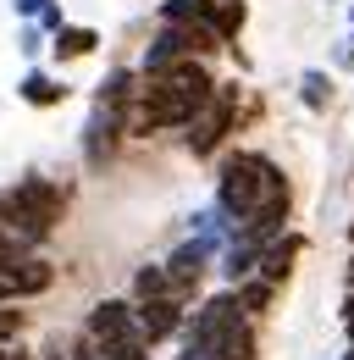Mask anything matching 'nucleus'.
<instances>
[{"mask_svg":"<svg viewBox=\"0 0 354 360\" xmlns=\"http://www.w3.org/2000/svg\"><path fill=\"white\" fill-rule=\"evenodd\" d=\"M244 22H249V6L244 0H211V34H216L221 45H232L244 34Z\"/></svg>","mask_w":354,"mask_h":360,"instance_id":"4468645a","label":"nucleus"},{"mask_svg":"<svg viewBox=\"0 0 354 360\" xmlns=\"http://www.w3.org/2000/svg\"><path fill=\"white\" fill-rule=\"evenodd\" d=\"M161 22H199V28H211V0H161Z\"/></svg>","mask_w":354,"mask_h":360,"instance_id":"6ab92c4d","label":"nucleus"},{"mask_svg":"<svg viewBox=\"0 0 354 360\" xmlns=\"http://www.w3.org/2000/svg\"><path fill=\"white\" fill-rule=\"evenodd\" d=\"M211 89H216V78H211V67L199 56H177L161 72H144L138 100L128 105V122H133L128 134L150 139L161 128H188V117L211 100Z\"/></svg>","mask_w":354,"mask_h":360,"instance_id":"f257e3e1","label":"nucleus"},{"mask_svg":"<svg viewBox=\"0 0 354 360\" xmlns=\"http://www.w3.org/2000/svg\"><path fill=\"white\" fill-rule=\"evenodd\" d=\"M294 255H305V238H299V233H277V238L261 250V261H255V277L282 283V277L294 271Z\"/></svg>","mask_w":354,"mask_h":360,"instance_id":"9d476101","label":"nucleus"},{"mask_svg":"<svg viewBox=\"0 0 354 360\" xmlns=\"http://www.w3.org/2000/svg\"><path fill=\"white\" fill-rule=\"evenodd\" d=\"M183 338H188V349H199L211 360H255V327L238 311L232 294H211L183 321Z\"/></svg>","mask_w":354,"mask_h":360,"instance_id":"7ed1b4c3","label":"nucleus"},{"mask_svg":"<svg viewBox=\"0 0 354 360\" xmlns=\"http://www.w3.org/2000/svg\"><path fill=\"white\" fill-rule=\"evenodd\" d=\"M11 6H17V17L28 22V17H39V6H50V0H11Z\"/></svg>","mask_w":354,"mask_h":360,"instance_id":"393cba45","label":"nucleus"},{"mask_svg":"<svg viewBox=\"0 0 354 360\" xmlns=\"http://www.w3.org/2000/svg\"><path fill=\"white\" fill-rule=\"evenodd\" d=\"M133 294H138V300H150V294H172V277H166V266H138V277H133Z\"/></svg>","mask_w":354,"mask_h":360,"instance_id":"412c9836","label":"nucleus"},{"mask_svg":"<svg viewBox=\"0 0 354 360\" xmlns=\"http://www.w3.org/2000/svg\"><path fill=\"white\" fill-rule=\"evenodd\" d=\"M94 45H100L94 28H84V22H61L55 39H50V56H55V61H78V56H88Z\"/></svg>","mask_w":354,"mask_h":360,"instance_id":"ddd939ff","label":"nucleus"},{"mask_svg":"<svg viewBox=\"0 0 354 360\" xmlns=\"http://www.w3.org/2000/svg\"><path fill=\"white\" fill-rule=\"evenodd\" d=\"M11 194H17V200H22L28 211H34V217H44L50 227L61 222V211H67V194H61V188H55L50 178H39V172L17 178V188H11Z\"/></svg>","mask_w":354,"mask_h":360,"instance_id":"1a4fd4ad","label":"nucleus"},{"mask_svg":"<svg viewBox=\"0 0 354 360\" xmlns=\"http://www.w3.org/2000/svg\"><path fill=\"white\" fill-rule=\"evenodd\" d=\"M338 61H343V67H349V61H354V34H349V45L338 50Z\"/></svg>","mask_w":354,"mask_h":360,"instance_id":"a878e982","label":"nucleus"},{"mask_svg":"<svg viewBox=\"0 0 354 360\" xmlns=\"http://www.w3.org/2000/svg\"><path fill=\"white\" fill-rule=\"evenodd\" d=\"M177 327H183V305H177V294H150V300H133V333H138L144 344L172 338Z\"/></svg>","mask_w":354,"mask_h":360,"instance_id":"39448f33","label":"nucleus"},{"mask_svg":"<svg viewBox=\"0 0 354 360\" xmlns=\"http://www.w3.org/2000/svg\"><path fill=\"white\" fill-rule=\"evenodd\" d=\"M117 139H122V117L105 111V105H94V117H88V128H84V161L94 172L117 155Z\"/></svg>","mask_w":354,"mask_h":360,"instance_id":"6e6552de","label":"nucleus"},{"mask_svg":"<svg viewBox=\"0 0 354 360\" xmlns=\"http://www.w3.org/2000/svg\"><path fill=\"white\" fill-rule=\"evenodd\" d=\"M17 333H22V311H17V305H6V300H0V344H11V338H17Z\"/></svg>","mask_w":354,"mask_h":360,"instance_id":"4be33fe9","label":"nucleus"},{"mask_svg":"<svg viewBox=\"0 0 354 360\" xmlns=\"http://www.w3.org/2000/svg\"><path fill=\"white\" fill-rule=\"evenodd\" d=\"M133 333V300H105L88 311V338H128Z\"/></svg>","mask_w":354,"mask_h":360,"instance_id":"9b49d317","label":"nucleus"},{"mask_svg":"<svg viewBox=\"0 0 354 360\" xmlns=\"http://www.w3.org/2000/svg\"><path fill=\"white\" fill-rule=\"evenodd\" d=\"M133 100H138V72H133V67H117V72L100 84V94H94V105H105V111H117V117H128Z\"/></svg>","mask_w":354,"mask_h":360,"instance_id":"f8f14e48","label":"nucleus"},{"mask_svg":"<svg viewBox=\"0 0 354 360\" xmlns=\"http://www.w3.org/2000/svg\"><path fill=\"white\" fill-rule=\"evenodd\" d=\"M299 100H305L310 111H327V105H332V78H327L321 67H310L305 78H299Z\"/></svg>","mask_w":354,"mask_h":360,"instance_id":"aec40b11","label":"nucleus"},{"mask_svg":"<svg viewBox=\"0 0 354 360\" xmlns=\"http://www.w3.org/2000/svg\"><path fill=\"white\" fill-rule=\"evenodd\" d=\"M17 45H22V56H39V50H44V28L34 22V17L22 22V34H17Z\"/></svg>","mask_w":354,"mask_h":360,"instance_id":"5701e85b","label":"nucleus"},{"mask_svg":"<svg viewBox=\"0 0 354 360\" xmlns=\"http://www.w3.org/2000/svg\"><path fill=\"white\" fill-rule=\"evenodd\" d=\"M343 311H354V288H349V300H343Z\"/></svg>","mask_w":354,"mask_h":360,"instance_id":"c756f323","label":"nucleus"},{"mask_svg":"<svg viewBox=\"0 0 354 360\" xmlns=\"http://www.w3.org/2000/svg\"><path fill=\"white\" fill-rule=\"evenodd\" d=\"M232 294H238L244 316H261V311H271V294H277V283H266V277H255V271H249V277H238V288H232Z\"/></svg>","mask_w":354,"mask_h":360,"instance_id":"f3484780","label":"nucleus"},{"mask_svg":"<svg viewBox=\"0 0 354 360\" xmlns=\"http://www.w3.org/2000/svg\"><path fill=\"white\" fill-rule=\"evenodd\" d=\"M343 360H354V349H349V355H343Z\"/></svg>","mask_w":354,"mask_h":360,"instance_id":"7c9ffc66","label":"nucleus"},{"mask_svg":"<svg viewBox=\"0 0 354 360\" xmlns=\"http://www.w3.org/2000/svg\"><path fill=\"white\" fill-rule=\"evenodd\" d=\"M17 94H22L28 105H39V111H50V105H61V100H67V84H55L50 72H39V67H34V72H22V84H17Z\"/></svg>","mask_w":354,"mask_h":360,"instance_id":"2eb2a0df","label":"nucleus"},{"mask_svg":"<svg viewBox=\"0 0 354 360\" xmlns=\"http://www.w3.org/2000/svg\"><path fill=\"white\" fill-rule=\"evenodd\" d=\"M0 233H6V238H17L22 250H34V244H44L55 227L44 222V217H34V211H28V205L6 188V194H0Z\"/></svg>","mask_w":354,"mask_h":360,"instance_id":"423d86ee","label":"nucleus"},{"mask_svg":"<svg viewBox=\"0 0 354 360\" xmlns=\"http://www.w3.org/2000/svg\"><path fill=\"white\" fill-rule=\"evenodd\" d=\"M343 333H349V344H354V311H343Z\"/></svg>","mask_w":354,"mask_h":360,"instance_id":"bb28decb","label":"nucleus"},{"mask_svg":"<svg viewBox=\"0 0 354 360\" xmlns=\"http://www.w3.org/2000/svg\"><path fill=\"white\" fill-rule=\"evenodd\" d=\"M34 22H39L44 34H55V28H61V22H67V17H61V6H55V0H50V6H39V17H34Z\"/></svg>","mask_w":354,"mask_h":360,"instance_id":"b1692460","label":"nucleus"},{"mask_svg":"<svg viewBox=\"0 0 354 360\" xmlns=\"http://www.w3.org/2000/svg\"><path fill=\"white\" fill-rule=\"evenodd\" d=\"M88 344H94L100 360H150V344L138 333H128V338H88Z\"/></svg>","mask_w":354,"mask_h":360,"instance_id":"a211bd4d","label":"nucleus"},{"mask_svg":"<svg viewBox=\"0 0 354 360\" xmlns=\"http://www.w3.org/2000/svg\"><path fill=\"white\" fill-rule=\"evenodd\" d=\"M271 194H288V178H282V167L261 155V150H238V155H227L221 161V178H216V211L227 217V227H238L261 200Z\"/></svg>","mask_w":354,"mask_h":360,"instance_id":"f03ea898","label":"nucleus"},{"mask_svg":"<svg viewBox=\"0 0 354 360\" xmlns=\"http://www.w3.org/2000/svg\"><path fill=\"white\" fill-rule=\"evenodd\" d=\"M0 300H17V294H11V288H6V283H0Z\"/></svg>","mask_w":354,"mask_h":360,"instance_id":"c85d7f7f","label":"nucleus"},{"mask_svg":"<svg viewBox=\"0 0 354 360\" xmlns=\"http://www.w3.org/2000/svg\"><path fill=\"white\" fill-rule=\"evenodd\" d=\"M349 17H354V6H349Z\"/></svg>","mask_w":354,"mask_h":360,"instance_id":"2f4dec72","label":"nucleus"},{"mask_svg":"<svg viewBox=\"0 0 354 360\" xmlns=\"http://www.w3.org/2000/svg\"><path fill=\"white\" fill-rule=\"evenodd\" d=\"M266 244H255V238H244V233H232V244H227V261H221V271L238 283V277H249L255 271V261H261Z\"/></svg>","mask_w":354,"mask_h":360,"instance_id":"dca6fc26","label":"nucleus"},{"mask_svg":"<svg viewBox=\"0 0 354 360\" xmlns=\"http://www.w3.org/2000/svg\"><path fill=\"white\" fill-rule=\"evenodd\" d=\"M232 122H238V84H216L211 100L188 117V155H216L221 139L232 134Z\"/></svg>","mask_w":354,"mask_h":360,"instance_id":"20e7f679","label":"nucleus"},{"mask_svg":"<svg viewBox=\"0 0 354 360\" xmlns=\"http://www.w3.org/2000/svg\"><path fill=\"white\" fill-rule=\"evenodd\" d=\"M177 360H211V355H199V349H183V355H177Z\"/></svg>","mask_w":354,"mask_h":360,"instance_id":"cd10ccee","label":"nucleus"},{"mask_svg":"<svg viewBox=\"0 0 354 360\" xmlns=\"http://www.w3.org/2000/svg\"><path fill=\"white\" fill-rule=\"evenodd\" d=\"M216 255V233H194L188 244H177L172 261H166V277H172V294H183L188 283H199V271H205V261Z\"/></svg>","mask_w":354,"mask_h":360,"instance_id":"0eeeda50","label":"nucleus"}]
</instances>
